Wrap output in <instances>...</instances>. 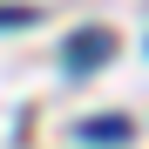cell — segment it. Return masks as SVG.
Listing matches in <instances>:
<instances>
[{
  "label": "cell",
  "instance_id": "cell-1",
  "mask_svg": "<svg viewBox=\"0 0 149 149\" xmlns=\"http://www.w3.org/2000/svg\"><path fill=\"white\" fill-rule=\"evenodd\" d=\"M109 47H115V34H109V27H95V34H74V47H68V54H74V68H102V54H109Z\"/></svg>",
  "mask_w": 149,
  "mask_h": 149
},
{
  "label": "cell",
  "instance_id": "cell-2",
  "mask_svg": "<svg viewBox=\"0 0 149 149\" xmlns=\"http://www.w3.org/2000/svg\"><path fill=\"white\" fill-rule=\"evenodd\" d=\"M81 142H129V115H95V122H81Z\"/></svg>",
  "mask_w": 149,
  "mask_h": 149
},
{
  "label": "cell",
  "instance_id": "cell-3",
  "mask_svg": "<svg viewBox=\"0 0 149 149\" xmlns=\"http://www.w3.org/2000/svg\"><path fill=\"white\" fill-rule=\"evenodd\" d=\"M20 20H27V14H0V27H20Z\"/></svg>",
  "mask_w": 149,
  "mask_h": 149
}]
</instances>
